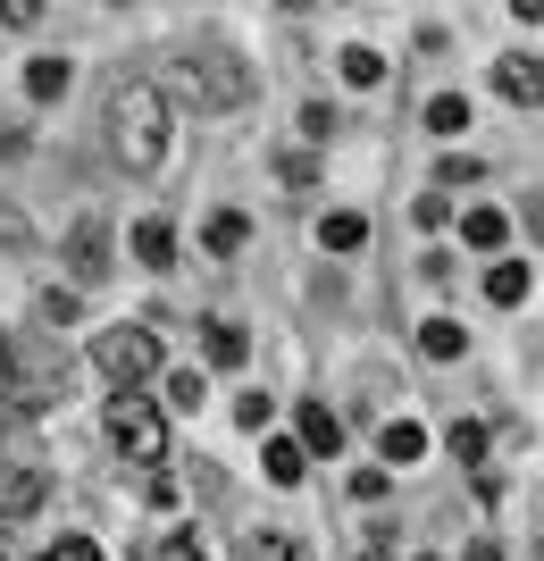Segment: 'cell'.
Masks as SVG:
<instances>
[{"label": "cell", "instance_id": "6da1fadb", "mask_svg": "<svg viewBox=\"0 0 544 561\" xmlns=\"http://www.w3.org/2000/svg\"><path fill=\"white\" fill-rule=\"evenodd\" d=\"M109 142H118V160L135 176H151L167 160V93L160 84H118L109 93Z\"/></svg>", "mask_w": 544, "mask_h": 561}, {"label": "cell", "instance_id": "7a4b0ae2", "mask_svg": "<svg viewBox=\"0 0 544 561\" xmlns=\"http://www.w3.org/2000/svg\"><path fill=\"white\" fill-rule=\"evenodd\" d=\"M109 445H118L135 469H160V461H167V420H160V402L118 394V402H109Z\"/></svg>", "mask_w": 544, "mask_h": 561}, {"label": "cell", "instance_id": "3957f363", "mask_svg": "<svg viewBox=\"0 0 544 561\" xmlns=\"http://www.w3.org/2000/svg\"><path fill=\"white\" fill-rule=\"evenodd\" d=\"M93 360H101V377H109L118 394H135L142 377L160 369V335L151 328H109V335H93Z\"/></svg>", "mask_w": 544, "mask_h": 561}, {"label": "cell", "instance_id": "277c9868", "mask_svg": "<svg viewBox=\"0 0 544 561\" xmlns=\"http://www.w3.org/2000/svg\"><path fill=\"white\" fill-rule=\"evenodd\" d=\"M176 93H185L193 110H235V101H252V76H243L235 59H185Z\"/></svg>", "mask_w": 544, "mask_h": 561}, {"label": "cell", "instance_id": "5b68a950", "mask_svg": "<svg viewBox=\"0 0 544 561\" xmlns=\"http://www.w3.org/2000/svg\"><path fill=\"white\" fill-rule=\"evenodd\" d=\"M68 268H76L84 285L109 277V218H101V210H84V218L68 227Z\"/></svg>", "mask_w": 544, "mask_h": 561}, {"label": "cell", "instance_id": "8992f818", "mask_svg": "<svg viewBox=\"0 0 544 561\" xmlns=\"http://www.w3.org/2000/svg\"><path fill=\"white\" fill-rule=\"evenodd\" d=\"M43 494H50V478H43V469H25V461H0V519H25V512H43Z\"/></svg>", "mask_w": 544, "mask_h": 561}, {"label": "cell", "instance_id": "52a82bcc", "mask_svg": "<svg viewBox=\"0 0 544 561\" xmlns=\"http://www.w3.org/2000/svg\"><path fill=\"white\" fill-rule=\"evenodd\" d=\"M495 84H502V101H528V110H544V59H502Z\"/></svg>", "mask_w": 544, "mask_h": 561}, {"label": "cell", "instance_id": "ba28073f", "mask_svg": "<svg viewBox=\"0 0 544 561\" xmlns=\"http://www.w3.org/2000/svg\"><path fill=\"white\" fill-rule=\"evenodd\" d=\"M135 260L142 268H176V227H167V218H142L135 227Z\"/></svg>", "mask_w": 544, "mask_h": 561}, {"label": "cell", "instance_id": "9c48e42d", "mask_svg": "<svg viewBox=\"0 0 544 561\" xmlns=\"http://www.w3.org/2000/svg\"><path fill=\"white\" fill-rule=\"evenodd\" d=\"M335 445H344V420L327 402H302V453H335Z\"/></svg>", "mask_w": 544, "mask_h": 561}, {"label": "cell", "instance_id": "30bf717a", "mask_svg": "<svg viewBox=\"0 0 544 561\" xmlns=\"http://www.w3.org/2000/svg\"><path fill=\"white\" fill-rule=\"evenodd\" d=\"M243 561H302V537H293V528H252V537H243Z\"/></svg>", "mask_w": 544, "mask_h": 561}, {"label": "cell", "instance_id": "8fae6325", "mask_svg": "<svg viewBox=\"0 0 544 561\" xmlns=\"http://www.w3.org/2000/svg\"><path fill=\"white\" fill-rule=\"evenodd\" d=\"M319 243H327V252H360V243H369V218H360V210L319 218Z\"/></svg>", "mask_w": 544, "mask_h": 561}, {"label": "cell", "instance_id": "7c38bea8", "mask_svg": "<svg viewBox=\"0 0 544 561\" xmlns=\"http://www.w3.org/2000/svg\"><path fill=\"white\" fill-rule=\"evenodd\" d=\"M201 352H210V369H235L243 360V328L235 319H210V328H201Z\"/></svg>", "mask_w": 544, "mask_h": 561}, {"label": "cell", "instance_id": "4fadbf2b", "mask_svg": "<svg viewBox=\"0 0 544 561\" xmlns=\"http://www.w3.org/2000/svg\"><path fill=\"white\" fill-rule=\"evenodd\" d=\"M261 469H268V478H277V486H302V469H310V453L293 445V436H277V445L261 453Z\"/></svg>", "mask_w": 544, "mask_h": 561}, {"label": "cell", "instance_id": "5bb4252c", "mask_svg": "<svg viewBox=\"0 0 544 561\" xmlns=\"http://www.w3.org/2000/svg\"><path fill=\"white\" fill-rule=\"evenodd\" d=\"M486 302H495V310H520L528 302V268H520V260H502L495 277H486Z\"/></svg>", "mask_w": 544, "mask_h": 561}, {"label": "cell", "instance_id": "9a60e30c", "mask_svg": "<svg viewBox=\"0 0 544 561\" xmlns=\"http://www.w3.org/2000/svg\"><path fill=\"white\" fill-rule=\"evenodd\" d=\"M502 234H511L502 210H470V218H461V243H477V252H502Z\"/></svg>", "mask_w": 544, "mask_h": 561}, {"label": "cell", "instance_id": "2e32d148", "mask_svg": "<svg viewBox=\"0 0 544 561\" xmlns=\"http://www.w3.org/2000/svg\"><path fill=\"white\" fill-rule=\"evenodd\" d=\"M378 445H385V461H419V453H427V427H410V420H385V436H378Z\"/></svg>", "mask_w": 544, "mask_h": 561}, {"label": "cell", "instance_id": "e0dca14e", "mask_svg": "<svg viewBox=\"0 0 544 561\" xmlns=\"http://www.w3.org/2000/svg\"><path fill=\"white\" fill-rule=\"evenodd\" d=\"M444 445H452V461H461V469H477V461H486V427H477V420H452Z\"/></svg>", "mask_w": 544, "mask_h": 561}, {"label": "cell", "instance_id": "ac0fdd59", "mask_svg": "<svg viewBox=\"0 0 544 561\" xmlns=\"http://www.w3.org/2000/svg\"><path fill=\"white\" fill-rule=\"evenodd\" d=\"M461 344H470V335H461V319H427V328H419V352H427V360H452Z\"/></svg>", "mask_w": 544, "mask_h": 561}, {"label": "cell", "instance_id": "d6986e66", "mask_svg": "<svg viewBox=\"0 0 544 561\" xmlns=\"http://www.w3.org/2000/svg\"><path fill=\"white\" fill-rule=\"evenodd\" d=\"M25 93H34V101H59V93H68V59H34V68H25Z\"/></svg>", "mask_w": 544, "mask_h": 561}, {"label": "cell", "instance_id": "ffe728a7", "mask_svg": "<svg viewBox=\"0 0 544 561\" xmlns=\"http://www.w3.org/2000/svg\"><path fill=\"white\" fill-rule=\"evenodd\" d=\"M427 126H436V135H470V101H461V93H436V101H427Z\"/></svg>", "mask_w": 544, "mask_h": 561}, {"label": "cell", "instance_id": "44dd1931", "mask_svg": "<svg viewBox=\"0 0 544 561\" xmlns=\"http://www.w3.org/2000/svg\"><path fill=\"white\" fill-rule=\"evenodd\" d=\"M243 234H252V218H243V210H218L210 218V252H243Z\"/></svg>", "mask_w": 544, "mask_h": 561}, {"label": "cell", "instance_id": "7402d4cb", "mask_svg": "<svg viewBox=\"0 0 544 561\" xmlns=\"http://www.w3.org/2000/svg\"><path fill=\"white\" fill-rule=\"evenodd\" d=\"M201 394H210V377H201V369H176V377H167V402H176V411H201Z\"/></svg>", "mask_w": 544, "mask_h": 561}, {"label": "cell", "instance_id": "603a6c76", "mask_svg": "<svg viewBox=\"0 0 544 561\" xmlns=\"http://www.w3.org/2000/svg\"><path fill=\"white\" fill-rule=\"evenodd\" d=\"M344 76H352V84H378L385 59H378V50H344Z\"/></svg>", "mask_w": 544, "mask_h": 561}, {"label": "cell", "instance_id": "cb8c5ba5", "mask_svg": "<svg viewBox=\"0 0 544 561\" xmlns=\"http://www.w3.org/2000/svg\"><path fill=\"white\" fill-rule=\"evenodd\" d=\"M43 561H101V545H93V537H59Z\"/></svg>", "mask_w": 544, "mask_h": 561}, {"label": "cell", "instance_id": "d4e9b609", "mask_svg": "<svg viewBox=\"0 0 544 561\" xmlns=\"http://www.w3.org/2000/svg\"><path fill=\"white\" fill-rule=\"evenodd\" d=\"M302 135H310V142L335 135V110H327V101H310V110H302Z\"/></svg>", "mask_w": 544, "mask_h": 561}, {"label": "cell", "instance_id": "484cf974", "mask_svg": "<svg viewBox=\"0 0 544 561\" xmlns=\"http://www.w3.org/2000/svg\"><path fill=\"white\" fill-rule=\"evenodd\" d=\"M268 411H277V402H268V394H243V402H235V420L252 427V436H261V427H268Z\"/></svg>", "mask_w": 544, "mask_h": 561}, {"label": "cell", "instance_id": "4316f807", "mask_svg": "<svg viewBox=\"0 0 544 561\" xmlns=\"http://www.w3.org/2000/svg\"><path fill=\"white\" fill-rule=\"evenodd\" d=\"M436 185H477V160H461V151H452V160L436 168Z\"/></svg>", "mask_w": 544, "mask_h": 561}, {"label": "cell", "instance_id": "83f0119b", "mask_svg": "<svg viewBox=\"0 0 544 561\" xmlns=\"http://www.w3.org/2000/svg\"><path fill=\"white\" fill-rule=\"evenodd\" d=\"M160 561H210V553H201L193 537H167V545H160Z\"/></svg>", "mask_w": 544, "mask_h": 561}, {"label": "cell", "instance_id": "f1b7e54d", "mask_svg": "<svg viewBox=\"0 0 544 561\" xmlns=\"http://www.w3.org/2000/svg\"><path fill=\"white\" fill-rule=\"evenodd\" d=\"M470 561H502V545H470Z\"/></svg>", "mask_w": 544, "mask_h": 561}, {"label": "cell", "instance_id": "f546056e", "mask_svg": "<svg viewBox=\"0 0 544 561\" xmlns=\"http://www.w3.org/2000/svg\"><path fill=\"white\" fill-rule=\"evenodd\" d=\"M9 369H18V352H9V335H0V377H9Z\"/></svg>", "mask_w": 544, "mask_h": 561}, {"label": "cell", "instance_id": "4dcf8cb0", "mask_svg": "<svg viewBox=\"0 0 544 561\" xmlns=\"http://www.w3.org/2000/svg\"><path fill=\"white\" fill-rule=\"evenodd\" d=\"M528 218H536V234H544V193H536V202H528Z\"/></svg>", "mask_w": 544, "mask_h": 561}, {"label": "cell", "instance_id": "1f68e13d", "mask_svg": "<svg viewBox=\"0 0 544 561\" xmlns=\"http://www.w3.org/2000/svg\"><path fill=\"white\" fill-rule=\"evenodd\" d=\"M360 561H385V553H378V545H369V553H360Z\"/></svg>", "mask_w": 544, "mask_h": 561}, {"label": "cell", "instance_id": "d6a6232c", "mask_svg": "<svg viewBox=\"0 0 544 561\" xmlns=\"http://www.w3.org/2000/svg\"><path fill=\"white\" fill-rule=\"evenodd\" d=\"M419 561H444V553H419Z\"/></svg>", "mask_w": 544, "mask_h": 561}]
</instances>
